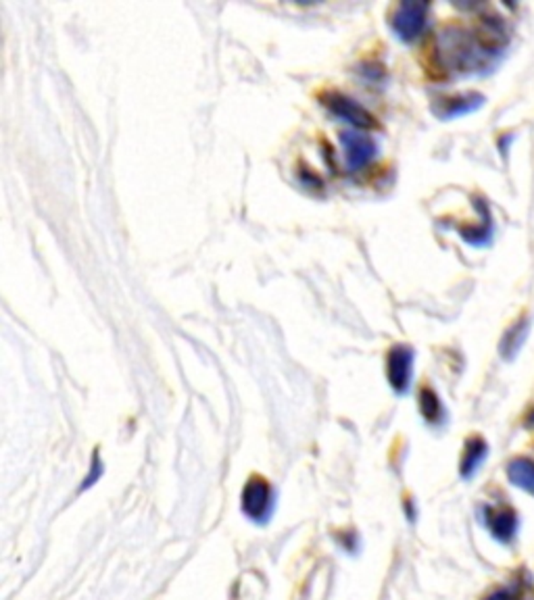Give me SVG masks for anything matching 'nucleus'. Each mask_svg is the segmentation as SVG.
I'll list each match as a JSON object with an SVG mask.
<instances>
[{
    "instance_id": "4",
    "label": "nucleus",
    "mask_w": 534,
    "mask_h": 600,
    "mask_svg": "<svg viewBox=\"0 0 534 600\" xmlns=\"http://www.w3.org/2000/svg\"><path fill=\"white\" fill-rule=\"evenodd\" d=\"M387 375L393 390L405 395L409 390L411 375H414V350L405 345L390 348L387 356Z\"/></svg>"
},
{
    "instance_id": "6",
    "label": "nucleus",
    "mask_w": 534,
    "mask_h": 600,
    "mask_svg": "<svg viewBox=\"0 0 534 600\" xmlns=\"http://www.w3.org/2000/svg\"><path fill=\"white\" fill-rule=\"evenodd\" d=\"M340 145L345 148V163L348 171L366 167L376 155V142L372 135L361 132H340Z\"/></svg>"
},
{
    "instance_id": "5",
    "label": "nucleus",
    "mask_w": 534,
    "mask_h": 600,
    "mask_svg": "<svg viewBox=\"0 0 534 600\" xmlns=\"http://www.w3.org/2000/svg\"><path fill=\"white\" fill-rule=\"evenodd\" d=\"M484 524H487L490 535L501 545H511L519 530L518 513L508 505L484 506Z\"/></svg>"
},
{
    "instance_id": "8",
    "label": "nucleus",
    "mask_w": 534,
    "mask_h": 600,
    "mask_svg": "<svg viewBox=\"0 0 534 600\" xmlns=\"http://www.w3.org/2000/svg\"><path fill=\"white\" fill-rule=\"evenodd\" d=\"M482 103H484L482 95H479V92H468V95H459V96L438 98V105H434L432 109L440 119H451L480 109Z\"/></svg>"
},
{
    "instance_id": "13",
    "label": "nucleus",
    "mask_w": 534,
    "mask_h": 600,
    "mask_svg": "<svg viewBox=\"0 0 534 600\" xmlns=\"http://www.w3.org/2000/svg\"><path fill=\"white\" fill-rule=\"evenodd\" d=\"M482 600H522V590L518 585H509V588H497Z\"/></svg>"
},
{
    "instance_id": "12",
    "label": "nucleus",
    "mask_w": 534,
    "mask_h": 600,
    "mask_svg": "<svg viewBox=\"0 0 534 600\" xmlns=\"http://www.w3.org/2000/svg\"><path fill=\"white\" fill-rule=\"evenodd\" d=\"M419 411H422V417L428 424H440L445 419L443 403H440L438 395L432 388L419 390Z\"/></svg>"
},
{
    "instance_id": "10",
    "label": "nucleus",
    "mask_w": 534,
    "mask_h": 600,
    "mask_svg": "<svg viewBox=\"0 0 534 600\" xmlns=\"http://www.w3.org/2000/svg\"><path fill=\"white\" fill-rule=\"evenodd\" d=\"M508 480L516 485V488L529 492L530 496H534V461L524 459V456H518V459L508 463Z\"/></svg>"
},
{
    "instance_id": "11",
    "label": "nucleus",
    "mask_w": 534,
    "mask_h": 600,
    "mask_svg": "<svg viewBox=\"0 0 534 600\" xmlns=\"http://www.w3.org/2000/svg\"><path fill=\"white\" fill-rule=\"evenodd\" d=\"M526 338H529V319H519L518 324H514L505 332L501 345H499V353L505 361H511L514 356L522 350Z\"/></svg>"
},
{
    "instance_id": "14",
    "label": "nucleus",
    "mask_w": 534,
    "mask_h": 600,
    "mask_svg": "<svg viewBox=\"0 0 534 600\" xmlns=\"http://www.w3.org/2000/svg\"><path fill=\"white\" fill-rule=\"evenodd\" d=\"M338 542L343 545V548L347 553H358L359 550V535L355 532H347V534H340L338 535Z\"/></svg>"
},
{
    "instance_id": "3",
    "label": "nucleus",
    "mask_w": 534,
    "mask_h": 600,
    "mask_svg": "<svg viewBox=\"0 0 534 600\" xmlns=\"http://www.w3.org/2000/svg\"><path fill=\"white\" fill-rule=\"evenodd\" d=\"M428 21V5L418 0H405L393 13V30L405 42L416 40Z\"/></svg>"
},
{
    "instance_id": "1",
    "label": "nucleus",
    "mask_w": 534,
    "mask_h": 600,
    "mask_svg": "<svg viewBox=\"0 0 534 600\" xmlns=\"http://www.w3.org/2000/svg\"><path fill=\"white\" fill-rule=\"evenodd\" d=\"M493 55L480 45L476 35H469L461 27H447L437 42V56L440 65L448 71H474L484 65L487 56Z\"/></svg>"
},
{
    "instance_id": "16",
    "label": "nucleus",
    "mask_w": 534,
    "mask_h": 600,
    "mask_svg": "<svg viewBox=\"0 0 534 600\" xmlns=\"http://www.w3.org/2000/svg\"><path fill=\"white\" fill-rule=\"evenodd\" d=\"M529 424H530V425H534V409L529 413Z\"/></svg>"
},
{
    "instance_id": "7",
    "label": "nucleus",
    "mask_w": 534,
    "mask_h": 600,
    "mask_svg": "<svg viewBox=\"0 0 534 600\" xmlns=\"http://www.w3.org/2000/svg\"><path fill=\"white\" fill-rule=\"evenodd\" d=\"M322 103L338 119H343V121H347V124H351L355 127H374L376 125V121L372 115H369V111L363 109L358 100L340 95V92H330V95H324Z\"/></svg>"
},
{
    "instance_id": "9",
    "label": "nucleus",
    "mask_w": 534,
    "mask_h": 600,
    "mask_svg": "<svg viewBox=\"0 0 534 600\" xmlns=\"http://www.w3.org/2000/svg\"><path fill=\"white\" fill-rule=\"evenodd\" d=\"M489 455V445L487 440L480 438V435H472V438L466 440L464 446V455H461V463H459V474L464 480H469V477L476 475V471L482 467V463L487 461Z\"/></svg>"
},
{
    "instance_id": "15",
    "label": "nucleus",
    "mask_w": 534,
    "mask_h": 600,
    "mask_svg": "<svg viewBox=\"0 0 534 600\" xmlns=\"http://www.w3.org/2000/svg\"><path fill=\"white\" fill-rule=\"evenodd\" d=\"M101 475H103V463H98V455H95V461H92V471H90V475L86 477V480L82 482V490L90 488V485L95 484Z\"/></svg>"
},
{
    "instance_id": "2",
    "label": "nucleus",
    "mask_w": 534,
    "mask_h": 600,
    "mask_svg": "<svg viewBox=\"0 0 534 600\" xmlns=\"http://www.w3.org/2000/svg\"><path fill=\"white\" fill-rule=\"evenodd\" d=\"M242 513L255 521V524L266 525L272 519L274 506H276V492L267 480H263L261 475H253L247 482L245 490H242Z\"/></svg>"
}]
</instances>
